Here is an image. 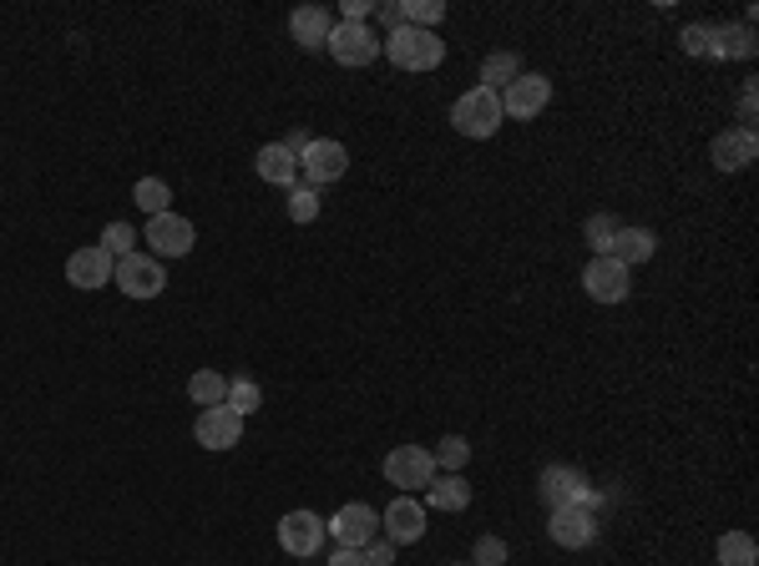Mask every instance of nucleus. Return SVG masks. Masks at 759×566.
<instances>
[{"instance_id": "nucleus-1", "label": "nucleus", "mask_w": 759, "mask_h": 566, "mask_svg": "<svg viewBox=\"0 0 759 566\" xmlns=\"http://www.w3.org/2000/svg\"><path fill=\"white\" fill-rule=\"evenodd\" d=\"M380 57H391L401 71H436L446 61V41L436 31H415V26H395L391 36H380Z\"/></svg>"}, {"instance_id": "nucleus-2", "label": "nucleus", "mask_w": 759, "mask_h": 566, "mask_svg": "<svg viewBox=\"0 0 759 566\" xmlns=\"http://www.w3.org/2000/svg\"><path fill=\"white\" fill-rule=\"evenodd\" d=\"M502 97L486 87H472V91H461L456 102H451V127H456L461 137H476V142H486V137L502 132Z\"/></svg>"}, {"instance_id": "nucleus-3", "label": "nucleus", "mask_w": 759, "mask_h": 566, "mask_svg": "<svg viewBox=\"0 0 759 566\" xmlns=\"http://www.w3.org/2000/svg\"><path fill=\"white\" fill-rule=\"evenodd\" d=\"M350 172V152H345V142H334V137H314L310 148L300 152V178H304V188H330V182H340Z\"/></svg>"}, {"instance_id": "nucleus-4", "label": "nucleus", "mask_w": 759, "mask_h": 566, "mask_svg": "<svg viewBox=\"0 0 759 566\" xmlns=\"http://www.w3.org/2000/svg\"><path fill=\"white\" fill-rule=\"evenodd\" d=\"M385 481H391L401 496L426 491L431 481H436V455H431L426 445H395V451L385 455Z\"/></svg>"}, {"instance_id": "nucleus-5", "label": "nucleus", "mask_w": 759, "mask_h": 566, "mask_svg": "<svg viewBox=\"0 0 759 566\" xmlns=\"http://www.w3.org/2000/svg\"><path fill=\"white\" fill-rule=\"evenodd\" d=\"M112 283L126 299H158L162 289H168V269H162V259H152V253H126V259H117Z\"/></svg>"}, {"instance_id": "nucleus-6", "label": "nucleus", "mask_w": 759, "mask_h": 566, "mask_svg": "<svg viewBox=\"0 0 759 566\" xmlns=\"http://www.w3.org/2000/svg\"><path fill=\"white\" fill-rule=\"evenodd\" d=\"M502 97V117H512V122H532V117L547 112V102H553V81L542 77V71H522L517 81L506 91H496Z\"/></svg>"}, {"instance_id": "nucleus-7", "label": "nucleus", "mask_w": 759, "mask_h": 566, "mask_svg": "<svg viewBox=\"0 0 759 566\" xmlns=\"http://www.w3.org/2000/svg\"><path fill=\"white\" fill-rule=\"evenodd\" d=\"M583 289L593 304H623L632 294V269H623L608 253H593V263L583 269Z\"/></svg>"}, {"instance_id": "nucleus-8", "label": "nucleus", "mask_w": 759, "mask_h": 566, "mask_svg": "<svg viewBox=\"0 0 759 566\" xmlns=\"http://www.w3.org/2000/svg\"><path fill=\"white\" fill-rule=\"evenodd\" d=\"M142 239H148V249H152V259H183V253H193V243H198V233H193V223H188L183 213H173V208H168V213H158L148 223V233H142Z\"/></svg>"}, {"instance_id": "nucleus-9", "label": "nucleus", "mask_w": 759, "mask_h": 566, "mask_svg": "<svg viewBox=\"0 0 759 566\" xmlns=\"http://www.w3.org/2000/svg\"><path fill=\"white\" fill-rule=\"evenodd\" d=\"M330 57L340 61V67H350V71H360V67H370V61L380 57V36L370 31V26H350V21H334V31H330Z\"/></svg>"}, {"instance_id": "nucleus-10", "label": "nucleus", "mask_w": 759, "mask_h": 566, "mask_svg": "<svg viewBox=\"0 0 759 566\" xmlns=\"http://www.w3.org/2000/svg\"><path fill=\"white\" fill-rule=\"evenodd\" d=\"M547 536H553V546H563V552H583V546L598 542V516L587 506H557L553 516H547Z\"/></svg>"}, {"instance_id": "nucleus-11", "label": "nucleus", "mask_w": 759, "mask_h": 566, "mask_svg": "<svg viewBox=\"0 0 759 566\" xmlns=\"http://www.w3.org/2000/svg\"><path fill=\"white\" fill-rule=\"evenodd\" d=\"M380 532H385L391 546H415L426 536V506L415 496H395L391 506L380 511Z\"/></svg>"}, {"instance_id": "nucleus-12", "label": "nucleus", "mask_w": 759, "mask_h": 566, "mask_svg": "<svg viewBox=\"0 0 759 566\" xmlns=\"http://www.w3.org/2000/svg\"><path fill=\"white\" fill-rule=\"evenodd\" d=\"M542 501H547V511L557 506H587V496H593V481L577 471V465H547L537 481Z\"/></svg>"}, {"instance_id": "nucleus-13", "label": "nucleus", "mask_w": 759, "mask_h": 566, "mask_svg": "<svg viewBox=\"0 0 759 566\" xmlns=\"http://www.w3.org/2000/svg\"><path fill=\"white\" fill-rule=\"evenodd\" d=\"M324 526H330V536L340 546H370L375 542V532H380V511L365 506V501H345V506L334 511Z\"/></svg>"}, {"instance_id": "nucleus-14", "label": "nucleus", "mask_w": 759, "mask_h": 566, "mask_svg": "<svg viewBox=\"0 0 759 566\" xmlns=\"http://www.w3.org/2000/svg\"><path fill=\"white\" fill-rule=\"evenodd\" d=\"M324 536H330V526L314 511H289L284 522H279V546H284V556H300V562L320 552Z\"/></svg>"}, {"instance_id": "nucleus-15", "label": "nucleus", "mask_w": 759, "mask_h": 566, "mask_svg": "<svg viewBox=\"0 0 759 566\" xmlns=\"http://www.w3.org/2000/svg\"><path fill=\"white\" fill-rule=\"evenodd\" d=\"M193 441L203 451H233L243 441V415H233L229 405H208L193 425Z\"/></svg>"}, {"instance_id": "nucleus-16", "label": "nucleus", "mask_w": 759, "mask_h": 566, "mask_svg": "<svg viewBox=\"0 0 759 566\" xmlns=\"http://www.w3.org/2000/svg\"><path fill=\"white\" fill-rule=\"evenodd\" d=\"M112 269H117L112 253L102 243H87V249H77L67 259V283L71 289H102V283H112Z\"/></svg>"}, {"instance_id": "nucleus-17", "label": "nucleus", "mask_w": 759, "mask_h": 566, "mask_svg": "<svg viewBox=\"0 0 759 566\" xmlns=\"http://www.w3.org/2000/svg\"><path fill=\"white\" fill-rule=\"evenodd\" d=\"M759 158V137L749 127H729V132L714 137V168L719 172H745Z\"/></svg>"}, {"instance_id": "nucleus-18", "label": "nucleus", "mask_w": 759, "mask_h": 566, "mask_svg": "<svg viewBox=\"0 0 759 566\" xmlns=\"http://www.w3.org/2000/svg\"><path fill=\"white\" fill-rule=\"evenodd\" d=\"M330 31H334L330 6H300V11L289 16V36H294L304 51H320V46L330 41Z\"/></svg>"}, {"instance_id": "nucleus-19", "label": "nucleus", "mask_w": 759, "mask_h": 566, "mask_svg": "<svg viewBox=\"0 0 759 566\" xmlns=\"http://www.w3.org/2000/svg\"><path fill=\"white\" fill-rule=\"evenodd\" d=\"M253 168H259V178H264V182H274V188H300V158H294L284 142H269V148H259Z\"/></svg>"}, {"instance_id": "nucleus-20", "label": "nucleus", "mask_w": 759, "mask_h": 566, "mask_svg": "<svg viewBox=\"0 0 759 566\" xmlns=\"http://www.w3.org/2000/svg\"><path fill=\"white\" fill-rule=\"evenodd\" d=\"M658 253V239L648 233V228H618L608 243V259H618L623 269H632V263H648Z\"/></svg>"}, {"instance_id": "nucleus-21", "label": "nucleus", "mask_w": 759, "mask_h": 566, "mask_svg": "<svg viewBox=\"0 0 759 566\" xmlns=\"http://www.w3.org/2000/svg\"><path fill=\"white\" fill-rule=\"evenodd\" d=\"M714 61H749L755 57V26L749 21H739V26H714V51H709Z\"/></svg>"}, {"instance_id": "nucleus-22", "label": "nucleus", "mask_w": 759, "mask_h": 566, "mask_svg": "<svg viewBox=\"0 0 759 566\" xmlns=\"http://www.w3.org/2000/svg\"><path fill=\"white\" fill-rule=\"evenodd\" d=\"M426 501L436 511H466L472 506V481L461 476V471H446V476H436L426 486Z\"/></svg>"}, {"instance_id": "nucleus-23", "label": "nucleus", "mask_w": 759, "mask_h": 566, "mask_svg": "<svg viewBox=\"0 0 759 566\" xmlns=\"http://www.w3.org/2000/svg\"><path fill=\"white\" fill-rule=\"evenodd\" d=\"M517 77H522V57H517V51H492V57L482 61V87L486 91H506Z\"/></svg>"}, {"instance_id": "nucleus-24", "label": "nucleus", "mask_w": 759, "mask_h": 566, "mask_svg": "<svg viewBox=\"0 0 759 566\" xmlns=\"http://www.w3.org/2000/svg\"><path fill=\"white\" fill-rule=\"evenodd\" d=\"M714 552H719V566H755L759 562V546L749 532H725Z\"/></svg>"}, {"instance_id": "nucleus-25", "label": "nucleus", "mask_w": 759, "mask_h": 566, "mask_svg": "<svg viewBox=\"0 0 759 566\" xmlns=\"http://www.w3.org/2000/svg\"><path fill=\"white\" fill-rule=\"evenodd\" d=\"M188 395H193V405H223L229 400V380H223L219 370H198L193 380H188Z\"/></svg>"}, {"instance_id": "nucleus-26", "label": "nucleus", "mask_w": 759, "mask_h": 566, "mask_svg": "<svg viewBox=\"0 0 759 566\" xmlns=\"http://www.w3.org/2000/svg\"><path fill=\"white\" fill-rule=\"evenodd\" d=\"M132 203H138L142 213L158 218V213H168V203H173V188H168L162 178H142L138 188H132Z\"/></svg>"}, {"instance_id": "nucleus-27", "label": "nucleus", "mask_w": 759, "mask_h": 566, "mask_svg": "<svg viewBox=\"0 0 759 566\" xmlns=\"http://www.w3.org/2000/svg\"><path fill=\"white\" fill-rule=\"evenodd\" d=\"M401 16L415 31H431L436 21H446V0H401Z\"/></svg>"}, {"instance_id": "nucleus-28", "label": "nucleus", "mask_w": 759, "mask_h": 566, "mask_svg": "<svg viewBox=\"0 0 759 566\" xmlns=\"http://www.w3.org/2000/svg\"><path fill=\"white\" fill-rule=\"evenodd\" d=\"M223 405H229L233 415H243V420H249L253 410L264 405V390H259V385H253V380H243V374H239V380H229V400H223Z\"/></svg>"}, {"instance_id": "nucleus-29", "label": "nucleus", "mask_w": 759, "mask_h": 566, "mask_svg": "<svg viewBox=\"0 0 759 566\" xmlns=\"http://www.w3.org/2000/svg\"><path fill=\"white\" fill-rule=\"evenodd\" d=\"M431 455H436V471H461V465L472 461V441H466V435H446Z\"/></svg>"}, {"instance_id": "nucleus-30", "label": "nucleus", "mask_w": 759, "mask_h": 566, "mask_svg": "<svg viewBox=\"0 0 759 566\" xmlns=\"http://www.w3.org/2000/svg\"><path fill=\"white\" fill-rule=\"evenodd\" d=\"M618 218H613V213H593V218H587V228H583V233H587V249H593V253H608V243H613V233H618Z\"/></svg>"}, {"instance_id": "nucleus-31", "label": "nucleus", "mask_w": 759, "mask_h": 566, "mask_svg": "<svg viewBox=\"0 0 759 566\" xmlns=\"http://www.w3.org/2000/svg\"><path fill=\"white\" fill-rule=\"evenodd\" d=\"M289 218H294V223H314V218H320V193H314V188H289Z\"/></svg>"}, {"instance_id": "nucleus-32", "label": "nucleus", "mask_w": 759, "mask_h": 566, "mask_svg": "<svg viewBox=\"0 0 759 566\" xmlns=\"http://www.w3.org/2000/svg\"><path fill=\"white\" fill-rule=\"evenodd\" d=\"M102 249L112 253V259H126V253H138V233L126 223H107L102 228Z\"/></svg>"}, {"instance_id": "nucleus-33", "label": "nucleus", "mask_w": 759, "mask_h": 566, "mask_svg": "<svg viewBox=\"0 0 759 566\" xmlns=\"http://www.w3.org/2000/svg\"><path fill=\"white\" fill-rule=\"evenodd\" d=\"M472 566H506V542H502V536H476Z\"/></svg>"}, {"instance_id": "nucleus-34", "label": "nucleus", "mask_w": 759, "mask_h": 566, "mask_svg": "<svg viewBox=\"0 0 759 566\" xmlns=\"http://www.w3.org/2000/svg\"><path fill=\"white\" fill-rule=\"evenodd\" d=\"M679 46L689 51V57H709V51H714V26H684Z\"/></svg>"}, {"instance_id": "nucleus-35", "label": "nucleus", "mask_w": 759, "mask_h": 566, "mask_svg": "<svg viewBox=\"0 0 759 566\" xmlns=\"http://www.w3.org/2000/svg\"><path fill=\"white\" fill-rule=\"evenodd\" d=\"M755 117H759V87L755 81H745V87H739V127L755 132Z\"/></svg>"}, {"instance_id": "nucleus-36", "label": "nucleus", "mask_w": 759, "mask_h": 566, "mask_svg": "<svg viewBox=\"0 0 759 566\" xmlns=\"http://www.w3.org/2000/svg\"><path fill=\"white\" fill-rule=\"evenodd\" d=\"M360 552H365L370 566H391L395 562V546L391 542H370V546H360Z\"/></svg>"}, {"instance_id": "nucleus-37", "label": "nucleus", "mask_w": 759, "mask_h": 566, "mask_svg": "<svg viewBox=\"0 0 759 566\" xmlns=\"http://www.w3.org/2000/svg\"><path fill=\"white\" fill-rule=\"evenodd\" d=\"M324 566H370V562H365V552H360V546H340V552H334Z\"/></svg>"}, {"instance_id": "nucleus-38", "label": "nucleus", "mask_w": 759, "mask_h": 566, "mask_svg": "<svg viewBox=\"0 0 759 566\" xmlns=\"http://www.w3.org/2000/svg\"><path fill=\"white\" fill-rule=\"evenodd\" d=\"M375 11L385 16V26H391V31H395V26H405V16H401V6H395V0H391V6H375Z\"/></svg>"}, {"instance_id": "nucleus-39", "label": "nucleus", "mask_w": 759, "mask_h": 566, "mask_svg": "<svg viewBox=\"0 0 759 566\" xmlns=\"http://www.w3.org/2000/svg\"><path fill=\"white\" fill-rule=\"evenodd\" d=\"M446 566H472V562H446Z\"/></svg>"}]
</instances>
